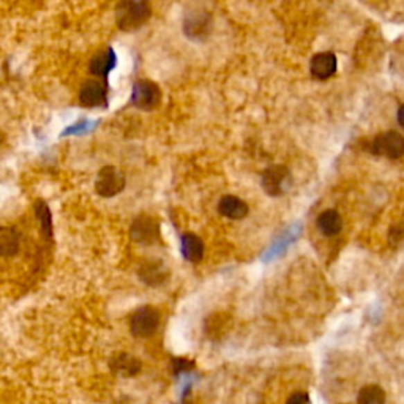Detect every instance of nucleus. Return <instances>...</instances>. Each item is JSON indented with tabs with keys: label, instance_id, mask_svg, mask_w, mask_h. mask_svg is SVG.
<instances>
[{
	"label": "nucleus",
	"instance_id": "dca6fc26",
	"mask_svg": "<svg viewBox=\"0 0 404 404\" xmlns=\"http://www.w3.org/2000/svg\"><path fill=\"white\" fill-rule=\"evenodd\" d=\"M317 229H319L326 237L338 236L343 229V218L337 210H326L317 216Z\"/></svg>",
	"mask_w": 404,
	"mask_h": 404
},
{
	"label": "nucleus",
	"instance_id": "f8f14e48",
	"mask_svg": "<svg viewBox=\"0 0 404 404\" xmlns=\"http://www.w3.org/2000/svg\"><path fill=\"white\" fill-rule=\"evenodd\" d=\"M116 64H117L116 53H114L111 48H107V49L100 51V53H96L92 57V60H90V65H89V70H90V73H92V75L98 76V78L103 79V81H106L107 75H109L112 68L116 67Z\"/></svg>",
	"mask_w": 404,
	"mask_h": 404
},
{
	"label": "nucleus",
	"instance_id": "7ed1b4c3",
	"mask_svg": "<svg viewBox=\"0 0 404 404\" xmlns=\"http://www.w3.org/2000/svg\"><path fill=\"white\" fill-rule=\"evenodd\" d=\"M130 236L136 243L157 245L161 240L160 221L150 215H139L130 226Z\"/></svg>",
	"mask_w": 404,
	"mask_h": 404
},
{
	"label": "nucleus",
	"instance_id": "20e7f679",
	"mask_svg": "<svg viewBox=\"0 0 404 404\" xmlns=\"http://www.w3.org/2000/svg\"><path fill=\"white\" fill-rule=\"evenodd\" d=\"M127 184L125 174L116 166H105L100 169L95 180V191L101 197H114L122 193Z\"/></svg>",
	"mask_w": 404,
	"mask_h": 404
},
{
	"label": "nucleus",
	"instance_id": "1a4fd4ad",
	"mask_svg": "<svg viewBox=\"0 0 404 404\" xmlns=\"http://www.w3.org/2000/svg\"><path fill=\"white\" fill-rule=\"evenodd\" d=\"M210 28H212V18L206 11H193L184 22V32L190 39H206Z\"/></svg>",
	"mask_w": 404,
	"mask_h": 404
},
{
	"label": "nucleus",
	"instance_id": "6ab92c4d",
	"mask_svg": "<svg viewBox=\"0 0 404 404\" xmlns=\"http://www.w3.org/2000/svg\"><path fill=\"white\" fill-rule=\"evenodd\" d=\"M35 213H37L39 225H42V231H43L44 237H46L48 240H51V238H53V216H51L49 207L46 206V202L37 201Z\"/></svg>",
	"mask_w": 404,
	"mask_h": 404
},
{
	"label": "nucleus",
	"instance_id": "ddd939ff",
	"mask_svg": "<svg viewBox=\"0 0 404 404\" xmlns=\"http://www.w3.org/2000/svg\"><path fill=\"white\" fill-rule=\"evenodd\" d=\"M111 369L116 374H118V376L132 378L141 371V362L139 358H136L132 354L118 352V354L111 358Z\"/></svg>",
	"mask_w": 404,
	"mask_h": 404
},
{
	"label": "nucleus",
	"instance_id": "423d86ee",
	"mask_svg": "<svg viewBox=\"0 0 404 404\" xmlns=\"http://www.w3.org/2000/svg\"><path fill=\"white\" fill-rule=\"evenodd\" d=\"M369 150L378 157L398 160L404 155V138L398 132H385L371 141Z\"/></svg>",
	"mask_w": 404,
	"mask_h": 404
},
{
	"label": "nucleus",
	"instance_id": "39448f33",
	"mask_svg": "<svg viewBox=\"0 0 404 404\" xmlns=\"http://www.w3.org/2000/svg\"><path fill=\"white\" fill-rule=\"evenodd\" d=\"M161 90L149 79H139L133 85L132 105L142 111H152L160 105Z\"/></svg>",
	"mask_w": 404,
	"mask_h": 404
},
{
	"label": "nucleus",
	"instance_id": "5701e85b",
	"mask_svg": "<svg viewBox=\"0 0 404 404\" xmlns=\"http://www.w3.org/2000/svg\"><path fill=\"white\" fill-rule=\"evenodd\" d=\"M396 117H398V123H400L401 127L404 128V105L400 106V109H398Z\"/></svg>",
	"mask_w": 404,
	"mask_h": 404
},
{
	"label": "nucleus",
	"instance_id": "4be33fe9",
	"mask_svg": "<svg viewBox=\"0 0 404 404\" xmlns=\"http://www.w3.org/2000/svg\"><path fill=\"white\" fill-rule=\"evenodd\" d=\"M404 238V229L403 227H398L394 226L390 229V243H396V242H401Z\"/></svg>",
	"mask_w": 404,
	"mask_h": 404
},
{
	"label": "nucleus",
	"instance_id": "a211bd4d",
	"mask_svg": "<svg viewBox=\"0 0 404 404\" xmlns=\"http://www.w3.org/2000/svg\"><path fill=\"white\" fill-rule=\"evenodd\" d=\"M358 404H385V394L379 385H367L357 396Z\"/></svg>",
	"mask_w": 404,
	"mask_h": 404
},
{
	"label": "nucleus",
	"instance_id": "f03ea898",
	"mask_svg": "<svg viewBox=\"0 0 404 404\" xmlns=\"http://www.w3.org/2000/svg\"><path fill=\"white\" fill-rule=\"evenodd\" d=\"M160 326V313L150 305L141 306L132 315L130 330L136 338H149Z\"/></svg>",
	"mask_w": 404,
	"mask_h": 404
},
{
	"label": "nucleus",
	"instance_id": "4468645a",
	"mask_svg": "<svg viewBox=\"0 0 404 404\" xmlns=\"http://www.w3.org/2000/svg\"><path fill=\"white\" fill-rule=\"evenodd\" d=\"M218 212H220V215L226 216V218L242 220L248 215L249 207H248V204L243 201V199L232 196V195H226L220 199Z\"/></svg>",
	"mask_w": 404,
	"mask_h": 404
},
{
	"label": "nucleus",
	"instance_id": "9d476101",
	"mask_svg": "<svg viewBox=\"0 0 404 404\" xmlns=\"http://www.w3.org/2000/svg\"><path fill=\"white\" fill-rule=\"evenodd\" d=\"M138 275L141 278V281L146 283L147 286L157 288L168 281L169 270H168V267L161 263V261L152 259V261H146V263L139 267Z\"/></svg>",
	"mask_w": 404,
	"mask_h": 404
},
{
	"label": "nucleus",
	"instance_id": "0eeeda50",
	"mask_svg": "<svg viewBox=\"0 0 404 404\" xmlns=\"http://www.w3.org/2000/svg\"><path fill=\"white\" fill-rule=\"evenodd\" d=\"M291 186V173L283 164H276L264 170L263 188L269 196H283Z\"/></svg>",
	"mask_w": 404,
	"mask_h": 404
},
{
	"label": "nucleus",
	"instance_id": "9b49d317",
	"mask_svg": "<svg viewBox=\"0 0 404 404\" xmlns=\"http://www.w3.org/2000/svg\"><path fill=\"white\" fill-rule=\"evenodd\" d=\"M338 70V60L333 53H319L311 59L310 71L313 78L319 79V81H327L332 78Z\"/></svg>",
	"mask_w": 404,
	"mask_h": 404
},
{
	"label": "nucleus",
	"instance_id": "f257e3e1",
	"mask_svg": "<svg viewBox=\"0 0 404 404\" xmlns=\"http://www.w3.org/2000/svg\"><path fill=\"white\" fill-rule=\"evenodd\" d=\"M152 16V8L147 2L141 0H127L117 5L116 22L118 28L125 32L138 30Z\"/></svg>",
	"mask_w": 404,
	"mask_h": 404
},
{
	"label": "nucleus",
	"instance_id": "412c9836",
	"mask_svg": "<svg viewBox=\"0 0 404 404\" xmlns=\"http://www.w3.org/2000/svg\"><path fill=\"white\" fill-rule=\"evenodd\" d=\"M286 404H311V400L308 395L304 394V392H297V394L289 396Z\"/></svg>",
	"mask_w": 404,
	"mask_h": 404
},
{
	"label": "nucleus",
	"instance_id": "2eb2a0df",
	"mask_svg": "<svg viewBox=\"0 0 404 404\" xmlns=\"http://www.w3.org/2000/svg\"><path fill=\"white\" fill-rule=\"evenodd\" d=\"M204 242L202 238L193 234V232H186L182 236V256L186 261H190L193 264H199L204 258Z\"/></svg>",
	"mask_w": 404,
	"mask_h": 404
},
{
	"label": "nucleus",
	"instance_id": "6e6552de",
	"mask_svg": "<svg viewBox=\"0 0 404 404\" xmlns=\"http://www.w3.org/2000/svg\"><path fill=\"white\" fill-rule=\"evenodd\" d=\"M79 101L85 107H100L107 105V85L96 79L85 81L79 92Z\"/></svg>",
	"mask_w": 404,
	"mask_h": 404
},
{
	"label": "nucleus",
	"instance_id": "aec40b11",
	"mask_svg": "<svg viewBox=\"0 0 404 404\" xmlns=\"http://www.w3.org/2000/svg\"><path fill=\"white\" fill-rule=\"evenodd\" d=\"M193 367H195V363L190 362V360H186V358H175V360H174V371H175V374H179L182 371H186V369H191Z\"/></svg>",
	"mask_w": 404,
	"mask_h": 404
},
{
	"label": "nucleus",
	"instance_id": "f3484780",
	"mask_svg": "<svg viewBox=\"0 0 404 404\" xmlns=\"http://www.w3.org/2000/svg\"><path fill=\"white\" fill-rule=\"evenodd\" d=\"M19 249V234L13 227L0 226V258H11Z\"/></svg>",
	"mask_w": 404,
	"mask_h": 404
}]
</instances>
